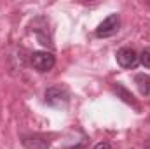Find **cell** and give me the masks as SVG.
I'll return each instance as SVG.
<instances>
[{
  "mask_svg": "<svg viewBox=\"0 0 150 149\" xmlns=\"http://www.w3.org/2000/svg\"><path fill=\"white\" fill-rule=\"evenodd\" d=\"M115 91H117V93L122 97V100H124V102H127V104H131V105H134V107H136V104H134V98H133V95H131L129 91H126L122 86H117V88H115Z\"/></svg>",
  "mask_w": 150,
  "mask_h": 149,
  "instance_id": "obj_7",
  "label": "cell"
},
{
  "mask_svg": "<svg viewBox=\"0 0 150 149\" xmlns=\"http://www.w3.org/2000/svg\"><path fill=\"white\" fill-rule=\"evenodd\" d=\"M134 82H136V86H138V90H140V93L142 95H145V97H149L150 95V77L145 74H138L134 77Z\"/></svg>",
  "mask_w": 150,
  "mask_h": 149,
  "instance_id": "obj_6",
  "label": "cell"
},
{
  "mask_svg": "<svg viewBox=\"0 0 150 149\" xmlns=\"http://www.w3.org/2000/svg\"><path fill=\"white\" fill-rule=\"evenodd\" d=\"M23 144L26 149H49V140H45L44 137H38V135L25 137Z\"/></svg>",
  "mask_w": 150,
  "mask_h": 149,
  "instance_id": "obj_5",
  "label": "cell"
},
{
  "mask_svg": "<svg viewBox=\"0 0 150 149\" xmlns=\"http://www.w3.org/2000/svg\"><path fill=\"white\" fill-rule=\"evenodd\" d=\"M68 91L63 86H51L45 90V102L52 107H65L68 104Z\"/></svg>",
  "mask_w": 150,
  "mask_h": 149,
  "instance_id": "obj_1",
  "label": "cell"
},
{
  "mask_svg": "<svg viewBox=\"0 0 150 149\" xmlns=\"http://www.w3.org/2000/svg\"><path fill=\"white\" fill-rule=\"evenodd\" d=\"M93 149H112V148H110L108 142H100V144H96Z\"/></svg>",
  "mask_w": 150,
  "mask_h": 149,
  "instance_id": "obj_9",
  "label": "cell"
},
{
  "mask_svg": "<svg viewBox=\"0 0 150 149\" xmlns=\"http://www.w3.org/2000/svg\"><path fill=\"white\" fill-rule=\"evenodd\" d=\"M119 25H120L119 16H117V14H110L108 18H105V19L98 25L96 35H98V37H110V35H113V34L119 30Z\"/></svg>",
  "mask_w": 150,
  "mask_h": 149,
  "instance_id": "obj_4",
  "label": "cell"
},
{
  "mask_svg": "<svg viewBox=\"0 0 150 149\" xmlns=\"http://www.w3.org/2000/svg\"><path fill=\"white\" fill-rule=\"evenodd\" d=\"M140 63H142L143 67L150 69V47H145V49L142 51V54H140Z\"/></svg>",
  "mask_w": 150,
  "mask_h": 149,
  "instance_id": "obj_8",
  "label": "cell"
},
{
  "mask_svg": "<svg viewBox=\"0 0 150 149\" xmlns=\"http://www.w3.org/2000/svg\"><path fill=\"white\" fill-rule=\"evenodd\" d=\"M32 65L38 72H49L56 65V58L49 51H35L32 54Z\"/></svg>",
  "mask_w": 150,
  "mask_h": 149,
  "instance_id": "obj_2",
  "label": "cell"
},
{
  "mask_svg": "<svg viewBox=\"0 0 150 149\" xmlns=\"http://www.w3.org/2000/svg\"><path fill=\"white\" fill-rule=\"evenodd\" d=\"M115 58H117V63H119L122 69H134V67L140 63V54H138L134 49H131V47H122V49H119L117 54H115Z\"/></svg>",
  "mask_w": 150,
  "mask_h": 149,
  "instance_id": "obj_3",
  "label": "cell"
}]
</instances>
